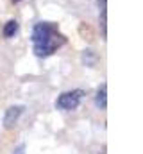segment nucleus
I'll return each instance as SVG.
<instances>
[{
  "label": "nucleus",
  "instance_id": "nucleus-1",
  "mask_svg": "<svg viewBox=\"0 0 143 154\" xmlns=\"http://www.w3.org/2000/svg\"><path fill=\"white\" fill-rule=\"evenodd\" d=\"M66 43L57 25L50 22H38L32 29V47L38 57H48Z\"/></svg>",
  "mask_w": 143,
  "mask_h": 154
},
{
  "label": "nucleus",
  "instance_id": "nucleus-2",
  "mask_svg": "<svg viewBox=\"0 0 143 154\" xmlns=\"http://www.w3.org/2000/svg\"><path fill=\"white\" fill-rule=\"evenodd\" d=\"M84 97V91L82 90H72V91H65L57 97L56 100V108L59 109H65V111H72V109H77L81 100Z\"/></svg>",
  "mask_w": 143,
  "mask_h": 154
},
{
  "label": "nucleus",
  "instance_id": "nucleus-3",
  "mask_svg": "<svg viewBox=\"0 0 143 154\" xmlns=\"http://www.w3.org/2000/svg\"><path fill=\"white\" fill-rule=\"evenodd\" d=\"M23 109H25L23 106H11V108H7L5 113H4V118H2L4 127H5V129H13V127L16 125V122L20 120Z\"/></svg>",
  "mask_w": 143,
  "mask_h": 154
},
{
  "label": "nucleus",
  "instance_id": "nucleus-4",
  "mask_svg": "<svg viewBox=\"0 0 143 154\" xmlns=\"http://www.w3.org/2000/svg\"><path fill=\"white\" fill-rule=\"evenodd\" d=\"M95 104L99 109H106L107 108V84H100L97 93H95Z\"/></svg>",
  "mask_w": 143,
  "mask_h": 154
},
{
  "label": "nucleus",
  "instance_id": "nucleus-5",
  "mask_svg": "<svg viewBox=\"0 0 143 154\" xmlns=\"http://www.w3.org/2000/svg\"><path fill=\"white\" fill-rule=\"evenodd\" d=\"M99 9H100V13H99V20H100V29H102V36L106 38L107 31H106V23H107V18H106V0H99Z\"/></svg>",
  "mask_w": 143,
  "mask_h": 154
},
{
  "label": "nucleus",
  "instance_id": "nucleus-6",
  "mask_svg": "<svg viewBox=\"0 0 143 154\" xmlns=\"http://www.w3.org/2000/svg\"><path fill=\"white\" fill-rule=\"evenodd\" d=\"M18 32V22L16 20H9L5 25H4V36L7 39L14 38V34Z\"/></svg>",
  "mask_w": 143,
  "mask_h": 154
},
{
  "label": "nucleus",
  "instance_id": "nucleus-7",
  "mask_svg": "<svg viewBox=\"0 0 143 154\" xmlns=\"http://www.w3.org/2000/svg\"><path fill=\"white\" fill-rule=\"evenodd\" d=\"M11 2H14V4H16V2H22V0H11Z\"/></svg>",
  "mask_w": 143,
  "mask_h": 154
}]
</instances>
